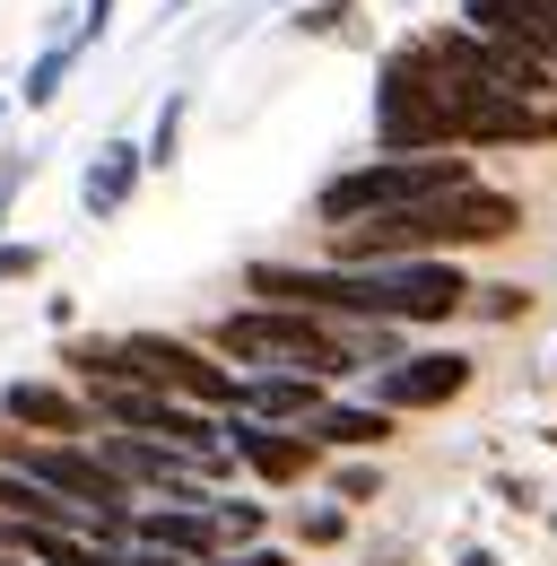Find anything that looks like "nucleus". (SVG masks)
Returning a JSON list of instances; mask_svg holds the SVG:
<instances>
[{
	"instance_id": "c85d7f7f",
	"label": "nucleus",
	"mask_w": 557,
	"mask_h": 566,
	"mask_svg": "<svg viewBox=\"0 0 557 566\" xmlns=\"http://www.w3.org/2000/svg\"><path fill=\"white\" fill-rule=\"evenodd\" d=\"M0 123H9V96H0Z\"/></svg>"
},
{
	"instance_id": "5701e85b",
	"label": "nucleus",
	"mask_w": 557,
	"mask_h": 566,
	"mask_svg": "<svg viewBox=\"0 0 557 566\" xmlns=\"http://www.w3.org/2000/svg\"><path fill=\"white\" fill-rule=\"evenodd\" d=\"M35 271H44V244H35V235H0V287L35 280Z\"/></svg>"
},
{
	"instance_id": "f03ea898",
	"label": "nucleus",
	"mask_w": 557,
	"mask_h": 566,
	"mask_svg": "<svg viewBox=\"0 0 557 566\" xmlns=\"http://www.w3.org/2000/svg\"><path fill=\"white\" fill-rule=\"evenodd\" d=\"M462 184H480L462 148H435V157H366V166H340V175L314 192V218H323V227H348V218L444 201V192H462Z\"/></svg>"
},
{
	"instance_id": "f3484780",
	"label": "nucleus",
	"mask_w": 557,
	"mask_h": 566,
	"mask_svg": "<svg viewBox=\"0 0 557 566\" xmlns=\"http://www.w3.org/2000/svg\"><path fill=\"white\" fill-rule=\"evenodd\" d=\"M78 62H87V53H78V44H44V53H35V62H27V78H18V96H9V105H27V114H44V105H53V96H62L70 87V71H78Z\"/></svg>"
},
{
	"instance_id": "a211bd4d",
	"label": "nucleus",
	"mask_w": 557,
	"mask_h": 566,
	"mask_svg": "<svg viewBox=\"0 0 557 566\" xmlns=\"http://www.w3.org/2000/svg\"><path fill=\"white\" fill-rule=\"evenodd\" d=\"M183 123H192V87H166V105H157V123H148V140H139V166H148V175H166V166L183 157Z\"/></svg>"
},
{
	"instance_id": "b1692460",
	"label": "nucleus",
	"mask_w": 557,
	"mask_h": 566,
	"mask_svg": "<svg viewBox=\"0 0 557 566\" xmlns=\"http://www.w3.org/2000/svg\"><path fill=\"white\" fill-rule=\"evenodd\" d=\"M114 9H123V0H78V27H70V44H78V53H96V44L114 35Z\"/></svg>"
},
{
	"instance_id": "6ab92c4d",
	"label": "nucleus",
	"mask_w": 557,
	"mask_h": 566,
	"mask_svg": "<svg viewBox=\"0 0 557 566\" xmlns=\"http://www.w3.org/2000/svg\"><path fill=\"white\" fill-rule=\"evenodd\" d=\"M209 523H218V549H253L271 514H262L253 496H209Z\"/></svg>"
},
{
	"instance_id": "4468645a",
	"label": "nucleus",
	"mask_w": 557,
	"mask_h": 566,
	"mask_svg": "<svg viewBox=\"0 0 557 566\" xmlns=\"http://www.w3.org/2000/svg\"><path fill=\"white\" fill-rule=\"evenodd\" d=\"M296 436H305L314 453H383V444L401 436V419H392V410H375V401H323Z\"/></svg>"
},
{
	"instance_id": "4be33fe9",
	"label": "nucleus",
	"mask_w": 557,
	"mask_h": 566,
	"mask_svg": "<svg viewBox=\"0 0 557 566\" xmlns=\"http://www.w3.org/2000/svg\"><path fill=\"white\" fill-rule=\"evenodd\" d=\"M357 0H296V35H348Z\"/></svg>"
},
{
	"instance_id": "bb28decb",
	"label": "nucleus",
	"mask_w": 557,
	"mask_h": 566,
	"mask_svg": "<svg viewBox=\"0 0 557 566\" xmlns=\"http://www.w3.org/2000/svg\"><path fill=\"white\" fill-rule=\"evenodd\" d=\"M123 566H192V558H166V549H123Z\"/></svg>"
},
{
	"instance_id": "f257e3e1",
	"label": "nucleus",
	"mask_w": 557,
	"mask_h": 566,
	"mask_svg": "<svg viewBox=\"0 0 557 566\" xmlns=\"http://www.w3.org/2000/svg\"><path fill=\"white\" fill-rule=\"evenodd\" d=\"M523 227V201L496 184H462L444 201L418 210H383V218H348L332 227V271H375V262H453L462 244H496Z\"/></svg>"
},
{
	"instance_id": "412c9836",
	"label": "nucleus",
	"mask_w": 557,
	"mask_h": 566,
	"mask_svg": "<svg viewBox=\"0 0 557 566\" xmlns=\"http://www.w3.org/2000/svg\"><path fill=\"white\" fill-rule=\"evenodd\" d=\"M340 532H348V505H296V541L305 549H332Z\"/></svg>"
},
{
	"instance_id": "aec40b11",
	"label": "nucleus",
	"mask_w": 557,
	"mask_h": 566,
	"mask_svg": "<svg viewBox=\"0 0 557 566\" xmlns=\"http://www.w3.org/2000/svg\"><path fill=\"white\" fill-rule=\"evenodd\" d=\"M375 496H383V471H375V462H340V471H332V505H375Z\"/></svg>"
},
{
	"instance_id": "0eeeda50",
	"label": "nucleus",
	"mask_w": 557,
	"mask_h": 566,
	"mask_svg": "<svg viewBox=\"0 0 557 566\" xmlns=\"http://www.w3.org/2000/svg\"><path fill=\"white\" fill-rule=\"evenodd\" d=\"M218 444H227V462H244L262 489H296V480H314V462H323L296 427H262V419H235V410H218Z\"/></svg>"
},
{
	"instance_id": "ddd939ff",
	"label": "nucleus",
	"mask_w": 557,
	"mask_h": 566,
	"mask_svg": "<svg viewBox=\"0 0 557 566\" xmlns=\"http://www.w3.org/2000/svg\"><path fill=\"white\" fill-rule=\"evenodd\" d=\"M132 549H166V558H192L209 566L218 558V523H209V505H132Z\"/></svg>"
},
{
	"instance_id": "7ed1b4c3",
	"label": "nucleus",
	"mask_w": 557,
	"mask_h": 566,
	"mask_svg": "<svg viewBox=\"0 0 557 566\" xmlns=\"http://www.w3.org/2000/svg\"><path fill=\"white\" fill-rule=\"evenodd\" d=\"M435 148H453V96H444L435 62L401 44L375 71V157H435Z\"/></svg>"
},
{
	"instance_id": "dca6fc26",
	"label": "nucleus",
	"mask_w": 557,
	"mask_h": 566,
	"mask_svg": "<svg viewBox=\"0 0 557 566\" xmlns=\"http://www.w3.org/2000/svg\"><path fill=\"white\" fill-rule=\"evenodd\" d=\"M62 384L70 392H105V384H139V366H132V349L123 340H105V332H70L62 349Z\"/></svg>"
},
{
	"instance_id": "393cba45",
	"label": "nucleus",
	"mask_w": 557,
	"mask_h": 566,
	"mask_svg": "<svg viewBox=\"0 0 557 566\" xmlns=\"http://www.w3.org/2000/svg\"><path fill=\"white\" fill-rule=\"evenodd\" d=\"M480 287V280H471ZM462 314H487V323H523V287H480V296H462Z\"/></svg>"
},
{
	"instance_id": "9d476101",
	"label": "nucleus",
	"mask_w": 557,
	"mask_h": 566,
	"mask_svg": "<svg viewBox=\"0 0 557 566\" xmlns=\"http://www.w3.org/2000/svg\"><path fill=\"white\" fill-rule=\"evenodd\" d=\"M549 140H557V105H532V96H480L453 123V148H549Z\"/></svg>"
},
{
	"instance_id": "9b49d317",
	"label": "nucleus",
	"mask_w": 557,
	"mask_h": 566,
	"mask_svg": "<svg viewBox=\"0 0 557 566\" xmlns=\"http://www.w3.org/2000/svg\"><path fill=\"white\" fill-rule=\"evenodd\" d=\"M462 27L487 44L532 53L540 71H557V0H462Z\"/></svg>"
},
{
	"instance_id": "cd10ccee",
	"label": "nucleus",
	"mask_w": 557,
	"mask_h": 566,
	"mask_svg": "<svg viewBox=\"0 0 557 566\" xmlns=\"http://www.w3.org/2000/svg\"><path fill=\"white\" fill-rule=\"evenodd\" d=\"M0 235H9V192H0Z\"/></svg>"
},
{
	"instance_id": "1a4fd4ad",
	"label": "nucleus",
	"mask_w": 557,
	"mask_h": 566,
	"mask_svg": "<svg viewBox=\"0 0 557 566\" xmlns=\"http://www.w3.org/2000/svg\"><path fill=\"white\" fill-rule=\"evenodd\" d=\"M87 453L105 462V480H114V489H132V496H175L183 480H201V471H192L175 444H157V436H114V427H105Z\"/></svg>"
},
{
	"instance_id": "f8f14e48",
	"label": "nucleus",
	"mask_w": 557,
	"mask_h": 566,
	"mask_svg": "<svg viewBox=\"0 0 557 566\" xmlns=\"http://www.w3.org/2000/svg\"><path fill=\"white\" fill-rule=\"evenodd\" d=\"M323 401H332V384H323V375H287V366H271V375H235V419L305 427Z\"/></svg>"
},
{
	"instance_id": "39448f33",
	"label": "nucleus",
	"mask_w": 557,
	"mask_h": 566,
	"mask_svg": "<svg viewBox=\"0 0 557 566\" xmlns=\"http://www.w3.org/2000/svg\"><path fill=\"white\" fill-rule=\"evenodd\" d=\"M366 296H375V323L392 332H427V323H453L462 314V262H375L366 271Z\"/></svg>"
},
{
	"instance_id": "a878e982",
	"label": "nucleus",
	"mask_w": 557,
	"mask_h": 566,
	"mask_svg": "<svg viewBox=\"0 0 557 566\" xmlns=\"http://www.w3.org/2000/svg\"><path fill=\"white\" fill-rule=\"evenodd\" d=\"M209 566H296V558H287V549H262V541H253V549H218Z\"/></svg>"
},
{
	"instance_id": "20e7f679",
	"label": "nucleus",
	"mask_w": 557,
	"mask_h": 566,
	"mask_svg": "<svg viewBox=\"0 0 557 566\" xmlns=\"http://www.w3.org/2000/svg\"><path fill=\"white\" fill-rule=\"evenodd\" d=\"M139 384L166 392V401H192V410H235V366L209 357L201 340H175V332H123Z\"/></svg>"
},
{
	"instance_id": "2eb2a0df",
	"label": "nucleus",
	"mask_w": 557,
	"mask_h": 566,
	"mask_svg": "<svg viewBox=\"0 0 557 566\" xmlns=\"http://www.w3.org/2000/svg\"><path fill=\"white\" fill-rule=\"evenodd\" d=\"M139 140H96V157H87V175H78V210L87 218H123L139 192Z\"/></svg>"
},
{
	"instance_id": "423d86ee",
	"label": "nucleus",
	"mask_w": 557,
	"mask_h": 566,
	"mask_svg": "<svg viewBox=\"0 0 557 566\" xmlns=\"http://www.w3.org/2000/svg\"><path fill=\"white\" fill-rule=\"evenodd\" d=\"M471 375H480V357L462 349H401L392 366H375V410H392V419H410V410H444V401H462L471 392Z\"/></svg>"
},
{
	"instance_id": "6e6552de",
	"label": "nucleus",
	"mask_w": 557,
	"mask_h": 566,
	"mask_svg": "<svg viewBox=\"0 0 557 566\" xmlns=\"http://www.w3.org/2000/svg\"><path fill=\"white\" fill-rule=\"evenodd\" d=\"M0 427H18V436H44V444H70V436H96L87 427V401L53 384V375H18V384H0Z\"/></svg>"
}]
</instances>
